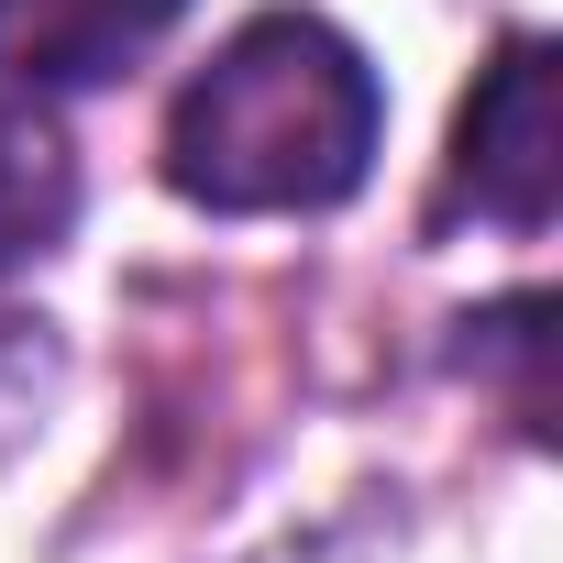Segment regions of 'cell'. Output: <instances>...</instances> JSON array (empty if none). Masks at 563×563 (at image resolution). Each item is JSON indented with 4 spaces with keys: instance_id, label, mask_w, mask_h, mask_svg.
Listing matches in <instances>:
<instances>
[{
    "instance_id": "1",
    "label": "cell",
    "mask_w": 563,
    "mask_h": 563,
    "mask_svg": "<svg viewBox=\"0 0 563 563\" xmlns=\"http://www.w3.org/2000/svg\"><path fill=\"white\" fill-rule=\"evenodd\" d=\"M387 89L321 12H254L166 111V188L199 210H332L365 188Z\"/></svg>"
},
{
    "instance_id": "3",
    "label": "cell",
    "mask_w": 563,
    "mask_h": 563,
    "mask_svg": "<svg viewBox=\"0 0 563 563\" xmlns=\"http://www.w3.org/2000/svg\"><path fill=\"white\" fill-rule=\"evenodd\" d=\"M188 23V0H0V89H100Z\"/></svg>"
},
{
    "instance_id": "4",
    "label": "cell",
    "mask_w": 563,
    "mask_h": 563,
    "mask_svg": "<svg viewBox=\"0 0 563 563\" xmlns=\"http://www.w3.org/2000/svg\"><path fill=\"white\" fill-rule=\"evenodd\" d=\"M67 221H78V155H67V133L45 122V100L0 89V276L56 254Z\"/></svg>"
},
{
    "instance_id": "2",
    "label": "cell",
    "mask_w": 563,
    "mask_h": 563,
    "mask_svg": "<svg viewBox=\"0 0 563 563\" xmlns=\"http://www.w3.org/2000/svg\"><path fill=\"white\" fill-rule=\"evenodd\" d=\"M563 199V56L541 34H508L497 67L475 78L464 122H453V166H442V221H497V232H541Z\"/></svg>"
}]
</instances>
